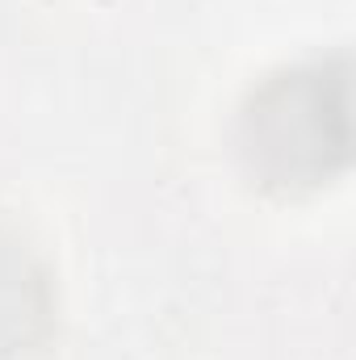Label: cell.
I'll return each mask as SVG.
<instances>
[{
    "mask_svg": "<svg viewBox=\"0 0 356 360\" xmlns=\"http://www.w3.org/2000/svg\"><path fill=\"white\" fill-rule=\"evenodd\" d=\"M51 327V281L30 248L0 231V360L38 348Z\"/></svg>",
    "mask_w": 356,
    "mask_h": 360,
    "instance_id": "cell-2",
    "label": "cell"
},
{
    "mask_svg": "<svg viewBox=\"0 0 356 360\" xmlns=\"http://www.w3.org/2000/svg\"><path fill=\"white\" fill-rule=\"evenodd\" d=\"M348 72L344 59L302 63L268 76L248 96L235 147L265 188L298 193L331 180L348 164Z\"/></svg>",
    "mask_w": 356,
    "mask_h": 360,
    "instance_id": "cell-1",
    "label": "cell"
}]
</instances>
